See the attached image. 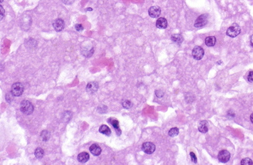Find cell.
Segmentation results:
<instances>
[{
    "label": "cell",
    "instance_id": "7",
    "mask_svg": "<svg viewBox=\"0 0 253 165\" xmlns=\"http://www.w3.org/2000/svg\"><path fill=\"white\" fill-rule=\"evenodd\" d=\"M231 158V154L230 152H228L226 150H223L220 151L217 156L218 160L223 163H226L229 161Z\"/></svg>",
    "mask_w": 253,
    "mask_h": 165
},
{
    "label": "cell",
    "instance_id": "8",
    "mask_svg": "<svg viewBox=\"0 0 253 165\" xmlns=\"http://www.w3.org/2000/svg\"><path fill=\"white\" fill-rule=\"evenodd\" d=\"M161 8L158 6L151 7L148 10V14L152 18H157L161 15Z\"/></svg>",
    "mask_w": 253,
    "mask_h": 165
},
{
    "label": "cell",
    "instance_id": "20",
    "mask_svg": "<svg viewBox=\"0 0 253 165\" xmlns=\"http://www.w3.org/2000/svg\"><path fill=\"white\" fill-rule=\"evenodd\" d=\"M40 137L42 138L43 141H47L49 139L50 137V134H49V132L47 131V130H44L42 131L41 135H40Z\"/></svg>",
    "mask_w": 253,
    "mask_h": 165
},
{
    "label": "cell",
    "instance_id": "5",
    "mask_svg": "<svg viewBox=\"0 0 253 165\" xmlns=\"http://www.w3.org/2000/svg\"><path fill=\"white\" fill-rule=\"evenodd\" d=\"M208 23V15L202 14L197 18L194 26L195 28H201Z\"/></svg>",
    "mask_w": 253,
    "mask_h": 165
},
{
    "label": "cell",
    "instance_id": "24",
    "mask_svg": "<svg viewBox=\"0 0 253 165\" xmlns=\"http://www.w3.org/2000/svg\"><path fill=\"white\" fill-rule=\"evenodd\" d=\"M247 80L248 82H249L250 83H252L253 82V72L252 71H250L248 73L247 75Z\"/></svg>",
    "mask_w": 253,
    "mask_h": 165
},
{
    "label": "cell",
    "instance_id": "11",
    "mask_svg": "<svg viewBox=\"0 0 253 165\" xmlns=\"http://www.w3.org/2000/svg\"><path fill=\"white\" fill-rule=\"evenodd\" d=\"M90 152L95 156H99L102 152L101 147L97 144H93L90 147Z\"/></svg>",
    "mask_w": 253,
    "mask_h": 165
},
{
    "label": "cell",
    "instance_id": "23",
    "mask_svg": "<svg viewBox=\"0 0 253 165\" xmlns=\"http://www.w3.org/2000/svg\"><path fill=\"white\" fill-rule=\"evenodd\" d=\"M240 164L242 165H252L253 164V161L250 158H246L243 159L241 161Z\"/></svg>",
    "mask_w": 253,
    "mask_h": 165
},
{
    "label": "cell",
    "instance_id": "2",
    "mask_svg": "<svg viewBox=\"0 0 253 165\" xmlns=\"http://www.w3.org/2000/svg\"><path fill=\"white\" fill-rule=\"evenodd\" d=\"M241 32V29L239 25L236 23L233 24L226 31V35L231 38H235Z\"/></svg>",
    "mask_w": 253,
    "mask_h": 165
},
{
    "label": "cell",
    "instance_id": "29",
    "mask_svg": "<svg viewBox=\"0 0 253 165\" xmlns=\"http://www.w3.org/2000/svg\"><path fill=\"white\" fill-rule=\"evenodd\" d=\"M0 8H1V14H0L1 15V20H2L4 17V15H5V10H4V8H3L2 5L0 6Z\"/></svg>",
    "mask_w": 253,
    "mask_h": 165
},
{
    "label": "cell",
    "instance_id": "21",
    "mask_svg": "<svg viewBox=\"0 0 253 165\" xmlns=\"http://www.w3.org/2000/svg\"><path fill=\"white\" fill-rule=\"evenodd\" d=\"M35 156L38 159H41L43 158L44 155V151L41 148H37V149L35 151Z\"/></svg>",
    "mask_w": 253,
    "mask_h": 165
},
{
    "label": "cell",
    "instance_id": "32",
    "mask_svg": "<svg viewBox=\"0 0 253 165\" xmlns=\"http://www.w3.org/2000/svg\"><path fill=\"white\" fill-rule=\"evenodd\" d=\"M0 2H1V3H2L3 2V0H0Z\"/></svg>",
    "mask_w": 253,
    "mask_h": 165
},
{
    "label": "cell",
    "instance_id": "6",
    "mask_svg": "<svg viewBox=\"0 0 253 165\" xmlns=\"http://www.w3.org/2000/svg\"><path fill=\"white\" fill-rule=\"evenodd\" d=\"M204 54V52L203 48L200 46H196L193 49L192 52V56L193 58L196 60H201Z\"/></svg>",
    "mask_w": 253,
    "mask_h": 165
},
{
    "label": "cell",
    "instance_id": "26",
    "mask_svg": "<svg viewBox=\"0 0 253 165\" xmlns=\"http://www.w3.org/2000/svg\"><path fill=\"white\" fill-rule=\"evenodd\" d=\"M164 92H163V91H161V90H156V91H155V95H156V96H157V98H163V96H164Z\"/></svg>",
    "mask_w": 253,
    "mask_h": 165
},
{
    "label": "cell",
    "instance_id": "4",
    "mask_svg": "<svg viewBox=\"0 0 253 165\" xmlns=\"http://www.w3.org/2000/svg\"><path fill=\"white\" fill-rule=\"evenodd\" d=\"M142 151L147 154H152L155 151V145L150 142H145L141 147Z\"/></svg>",
    "mask_w": 253,
    "mask_h": 165
},
{
    "label": "cell",
    "instance_id": "12",
    "mask_svg": "<svg viewBox=\"0 0 253 165\" xmlns=\"http://www.w3.org/2000/svg\"><path fill=\"white\" fill-rule=\"evenodd\" d=\"M198 130L201 133H206L209 131V123L207 121H201L198 124Z\"/></svg>",
    "mask_w": 253,
    "mask_h": 165
},
{
    "label": "cell",
    "instance_id": "14",
    "mask_svg": "<svg viewBox=\"0 0 253 165\" xmlns=\"http://www.w3.org/2000/svg\"><path fill=\"white\" fill-rule=\"evenodd\" d=\"M156 26L157 28L164 29L168 27V21L164 18H160L156 22Z\"/></svg>",
    "mask_w": 253,
    "mask_h": 165
},
{
    "label": "cell",
    "instance_id": "31",
    "mask_svg": "<svg viewBox=\"0 0 253 165\" xmlns=\"http://www.w3.org/2000/svg\"><path fill=\"white\" fill-rule=\"evenodd\" d=\"M250 121H251V122L253 124V113L250 115Z\"/></svg>",
    "mask_w": 253,
    "mask_h": 165
},
{
    "label": "cell",
    "instance_id": "28",
    "mask_svg": "<svg viewBox=\"0 0 253 165\" xmlns=\"http://www.w3.org/2000/svg\"><path fill=\"white\" fill-rule=\"evenodd\" d=\"M61 1L63 3L67 5H70L74 3L75 0H61Z\"/></svg>",
    "mask_w": 253,
    "mask_h": 165
},
{
    "label": "cell",
    "instance_id": "1",
    "mask_svg": "<svg viewBox=\"0 0 253 165\" xmlns=\"http://www.w3.org/2000/svg\"><path fill=\"white\" fill-rule=\"evenodd\" d=\"M20 109L23 113L28 115L34 112V107L30 102L28 100H23L21 103Z\"/></svg>",
    "mask_w": 253,
    "mask_h": 165
},
{
    "label": "cell",
    "instance_id": "18",
    "mask_svg": "<svg viewBox=\"0 0 253 165\" xmlns=\"http://www.w3.org/2000/svg\"><path fill=\"white\" fill-rule=\"evenodd\" d=\"M205 44L208 47H213L215 45L216 38L215 37H208L204 40Z\"/></svg>",
    "mask_w": 253,
    "mask_h": 165
},
{
    "label": "cell",
    "instance_id": "27",
    "mask_svg": "<svg viewBox=\"0 0 253 165\" xmlns=\"http://www.w3.org/2000/svg\"><path fill=\"white\" fill-rule=\"evenodd\" d=\"M75 29L77 31H82L84 29V28L82 24H77L75 25Z\"/></svg>",
    "mask_w": 253,
    "mask_h": 165
},
{
    "label": "cell",
    "instance_id": "13",
    "mask_svg": "<svg viewBox=\"0 0 253 165\" xmlns=\"http://www.w3.org/2000/svg\"><path fill=\"white\" fill-rule=\"evenodd\" d=\"M107 121L109 122V124H111L113 128H115V129L116 131V133L118 135H121V130L120 129V126H119V122L117 119H114V118H109Z\"/></svg>",
    "mask_w": 253,
    "mask_h": 165
},
{
    "label": "cell",
    "instance_id": "9",
    "mask_svg": "<svg viewBox=\"0 0 253 165\" xmlns=\"http://www.w3.org/2000/svg\"><path fill=\"white\" fill-rule=\"evenodd\" d=\"M53 26L54 29V30L57 32H60L65 27V22L64 21L61 19H56V20L54 21L53 23Z\"/></svg>",
    "mask_w": 253,
    "mask_h": 165
},
{
    "label": "cell",
    "instance_id": "19",
    "mask_svg": "<svg viewBox=\"0 0 253 165\" xmlns=\"http://www.w3.org/2000/svg\"><path fill=\"white\" fill-rule=\"evenodd\" d=\"M178 134H179V129L178 128L176 127L171 128L168 132V135L171 137H175L177 136Z\"/></svg>",
    "mask_w": 253,
    "mask_h": 165
},
{
    "label": "cell",
    "instance_id": "17",
    "mask_svg": "<svg viewBox=\"0 0 253 165\" xmlns=\"http://www.w3.org/2000/svg\"><path fill=\"white\" fill-rule=\"evenodd\" d=\"M171 39L173 42H175V43H176L177 44H179V45L181 44L183 41V37L180 34H174V35H173L171 36Z\"/></svg>",
    "mask_w": 253,
    "mask_h": 165
},
{
    "label": "cell",
    "instance_id": "3",
    "mask_svg": "<svg viewBox=\"0 0 253 165\" xmlns=\"http://www.w3.org/2000/svg\"><path fill=\"white\" fill-rule=\"evenodd\" d=\"M24 92V86L20 82L14 83L11 87V93L14 96H20Z\"/></svg>",
    "mask_w": 253,
    "mask_h": 165
},
{
    "label": "cell",
    "instance_id": "16",
    "mask_svg": "<svg viewBox=\"0 0 253 165\" xmlns=\"http://www.w3.org/2000/svg\"><path fill=\"white\" fill-rule=\"evenodd\" d=\"M99 131L101 133L105 135L107 137H109L111 135V131L110 128L106 125H102L99 128Z\"/></svg>",
    "mask_w": 253,
    "mask_h": 165
},
{
    "label": "cell",
    "instance_id": "25",
    "mask_svg": "<svg viewBox=\"0 0 253 165\" xmlns=\"http://www.w3.org/2000/svg\"><path fill=\"white\" fill-rule=\"evenodd\" d=\"M190 156H191V160H192V161H193L194 163L196 164V163H197V161H198V159H197V157H196V154H195L194 152H191V153H190Z\"/></svg>",
    "mask_w": 253,
    "mask_h": 165
},
{
    "label": "cell",
    "instance_id": "22",
    "mask_svg": "<svg viewBox=\"0 0 253 165\" xmlns=\"http://www.w3.org/2000/svg\"><path fill=\"white\" fill-rule=\"evenodd\" d=\"M122 105H123V108H126V109H129V108H131L132 107L133 104H132V103L131 101H129V100H125V101H123V102H122Z\"/></svg>",
    "mask_w": 253,
    "mask_h": 165
},
{
    "label": "cell",
    "instance_id": "10",
    "mask_svg": "<svg viewBox=\"0 0 253 165\" xmlns=\"http://www.w3.org/2000/svg\"><path fill=\"white\" fill-rule=\"evenodd\" d=\"M99 89V84L96 82H91L86 86V91L91 94L96 93Z\"/></svg>",
    "mask_w": 253,
    "mask_h": 165
},
{
    "label": "cell",
    "instance_id": "15",
    "mask_svg": "<svg viewBox=\"0 0 253 165\" xmlns=\"http://www.w3.org/2000/svg\"><path fill=\"white\" fill-rule=\"evenodd\" d=\"M90 159V155L86 152L80 153L77 156V160L81 163H85Z\"/></svg>",
    "mask_w": 253,
    "mask_h": 165
},
{
    "label": "cell",
    "instance_id": "30",
    "mask_svg": "<svg viewBox=\"0 0 253 165\" xmlns=\"http://www.w3.org/2000/svg\"><path fill=\"white\" fill-rule=\"evenodd\" d=\"M250 45L253 47V35L251 36L250 37Z\"/></svg>",
    "mask_w": 253,
    "mask_h": 165
}]
</instances>
